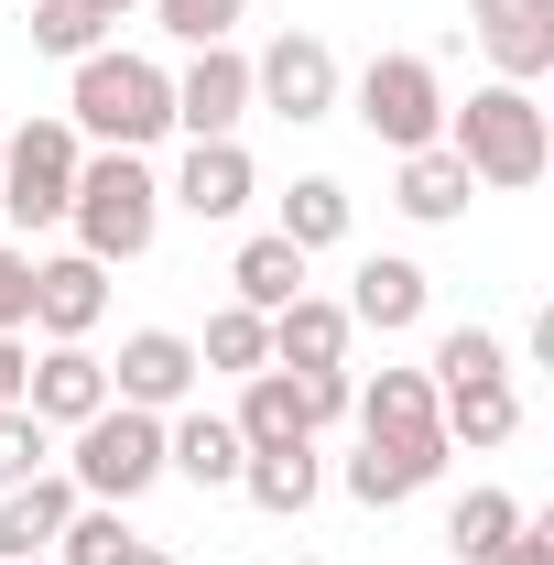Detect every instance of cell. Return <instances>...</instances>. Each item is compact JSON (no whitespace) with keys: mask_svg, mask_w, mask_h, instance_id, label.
Instances as JSON below:
<instances>
[{"mask_svg":"<svg viewBox=\"0 0 554 565\" xmlns=\"http://www.w3.org/2000/svg\"><path fill=\"white\" fill-rule=\"evenodd\" d=\"M66 120L87 152H152V141L174 131V76L131 55V44H98V55H76V87H66Z\"/></svg>","mask_w":554,"mask_h":565,"instance_id":"obj_1","label":"cell"},{"mask_svg":"<svg viewBox=\"0 0 554 565\" xmlns=\"http://www.w3.org/2000/svg\"><path fill=\"white\" fill-rule=\"evenodd\" d=\"M446 152L468 163V185L489 196H522V185H544L554 163V131H544V98L533 87H468V109H446Z\"/></svg>","mask_w":554,"mask_h":565,"instance_id":"obj_2","label":"cell"},{"mask_svg":"<svg viewBox=\"0 0 554 565\" xmlns=\"http://www.w3.org/2000/svg\"><path fill=\"white\" fill-rule=\"evenodd\" d=\"M66 228L87 262H141L152 239H163V174L141 163V152H87L76 163V196H66Z\"/></svg>","mask_w":554,"mask_h":565,"instance_id":"obj_3","label":"cell"},{"mask_svg":"<svg viewBox=\"0 0 554 565\" xmlns=\"http://www.w3.org/2000/svg\"><path fill=\"white\" fill-rule=\"evenodd\" d=\"M66 479H76V500L131 511V500L163 479V414H141V403L87 414V424H76V446H66Z\"/></svg>","mask_w":554,"mask_h":565,"instance_id":"obj_4","label":"cell"},{"mask_svg":"<svg viewBox=\"0 0 554 565\" xmlns=\"http://www.w3.org/2000/svg\"><path fill=\"white\" fill-rule=\"evenodd\" d=\"M348 109L381 152H424V141H446V76H435V55H370Z\"/></svg>","mask_w":554,"mask_h":565,"instance_id":"obj_5","label":"cell"},{"mask_svg":"<svg viewBox=\"0 0 554 565\" xmlns=\"http://www.w3.org/2000/svg\"><path fill=\"white\" fill-rule=\"evenodd\" d=\"M76 163H87L76 120H22V131H0V207L22 217V228H55L66 196H76Z\"/></svg>","mask_w":554,"mask_h":565,"instance_id":"obj_6","label":"cell"},{"mask_svg":"<svg viewBox=\"0 0 554 565\" xmlns=\"http://www.w3.org/2000/svg\"><path fill=\"white\" fill-rule=\"evenodd\" d=\"M348 76H338V44L327 33H273L262 55H251V109H273V120H338Z\"/></svg>","mask_w":554,"mask_h":565,"instance_id":"obj_7","label":"cell"},{"mask_svg":"<svg viewBox=\"0 0 554 565\" xmlns=\"http://www.w3.org/2000/svg\"><path fill=\"white\" fill-rule=\"evenodd\" d=\"M22 414L44 424V435H76L87 414H109V359L87 349V338H44V359L22 370Z\"/></svg>","mask_w":554,"mask_h":565,"instance_id":"obj_8","label":"cell"},{"mask_svg":"<svg viewBox=\"0 0 554 565\" xmlns=\"http://www.w3.org/2000/svg\"><path fill=\"white\" fill-rule=\"evenodd\" d=\"M239 120H251V55L239 44H196L174 66V131L185 141H239Z\"/></svg>","mask_w":554,"mask_h":565,"instance_id":"obj_9","label":"cell"},{"mask_svg":"<svg viewBox=\"0 0 554 565\" xmlns=\"http://www.w3.org/2000/svg\"><path fill=\"white\" fill-rule=\"evenodd\" d=\"M196 338H174V327H131L120 359H109V403H141V414H185L196 403Z\"/></svg>","mask_w":554,"mask_h":565,"instance_id":"obj_10","label":"cell"},{"mask_svg":"<svg viewBox=\"0 0 554 565\" xmlns=\"http://www.w3.org/2000/svg\"><path fill=\"white\" fill-rule=\"evenodd\" d=\"M468 33L500 66V87H544L554 76V0H468Z\"/></svg>","mask_w":554,"mask_h":565,"instance_id":"obj_11","label":"cell"},{"mask_svg":"<svg viewBox=\"0 0 554 565\" xmlns=\"http://www.w3.org/2000/svg\"><path fill=\"white\" fill-rule=\"evenodd\" d=\"M435 468H446V435H359L348 500H359V511H403L414 490H435Z\"/></svg>","mask_w":554,"mask_h":565,"instance_id":"obj_12","label":"cell"},{"mask_svg":"<svg viewBox=\"0 0 554 565\" xmlns=\"http://www.w3.org/2000/svg\"><path fill=\"white\" fill-rule=\"evenodd\" d=\"M424 305H435V273L403 262V250H370V262L348 273V327H370V338H414Z\"/></svg>","mask_w":554,"mask_h":565,"instance_id":"obj_13","label":"cell"},{"mask_svg":"<svg viewBox=\"0 0 554 565\" xmlns=\"http://www.w3.org/2000/svg\"><path fill=\"white\" fill-rule=\"evenodd\" d=\"M251 196H262V174H251V152H239V141H185V163H174V185H163V207L207 217V228H228Z\"/></svg>","mask_w":554,"mask_h":565,"instance_id":"obj_14","label":"cell"},{"mask_svg":"<svg viewBox=\"0 0 554 565\" xmlns=\"http://www.w3.org/2000/svg\"><path fill=\"white\" fill-rule=\"evenodd\" d=\"M98 316H109V262H87V250L33 262V316H22V327H44V338H98Z\"/></svg>","mask_w":554,"mask_h":565,"instance_id":"obj_15","label":"cell"},{"mask_svg":"<svg viewBox=\"0 0 554 565\" xmlns=\"http://www.w3.org/2000/svg\"><path fill=\"white\" fill-rule=\"evenodd\" d=\"M239 424L207 414V403H185V414H163V479H185V490H239Z\"/></svg>","mask_w":554,"mask_h":565,"instance_id":"obj_16","label":"cell"},{"mask_svg":"<svg viewBox=\"0 0 554 565\" xmlns=\"http://www.w3.org/2000/svg\"><path fill=\"white\" fill-rule=\"evenodd\" d=\"M66 511H76V479H66V468L0 490V565H44V555H55V533H66Z\"/></svg>","mask_w":554,"mask_h":565,"instance_id":"obj_17","label":"cell"},{"mask_svg":"<svg viewBox=\"0 0 554 565\" xmlns=\"http://www.w3.org/2000/svg\"><path fill=\"white\" fill-rule=\"evenodd\" d=\"M348 338L359 327H348L338 294H294L273 316V370H348Z\"/></svg>","mask_w":554,"mask_h":565,"instance_id":"obj_18","label":"cell"},{"mask_svg":"<svg viewBox=\"0 0 554 565\" xmlns=\"http://www.w3.org/2000/svg\"><path fill=\"white\" fill-rule=\"evenodd\" d=\"M468 196H479V185H468V163H457L446 141L403 152V174H392V207L414 217V228H457V217H468Z\"/></svg>","mask_w":554,"mask_h":565,"instance_id":"obj_19","label":"cell"},{"mask_svg":"<svg viewBox=\"0 0 554 565\" xmlns=\"http://www.w3.org/2000/svg\"><path fill=\"white\" fill-rule=\"evenodd\" d=\"M239 490H251V511H273V522H305L316 490H327L316 435H305V446H262V457H239Z\"/></svg>","mask_w":554,"mask_h":565,"instance_id":"obj_20","label":"cell"},{"mask_svg":"<svg viewBox=\"0 0 554 565\" xmlns=\"http://www.w3.org/2000/svg\"><path fill=\"white\" fill-rule=\"evenodd\" d=\"M305 294V250L283 239V228H262V239H239L228 250V305H251V316H283Z\"/></svg>","mask_w":554,"mask_h":565,"instance_id":"obj_21","label":"cell"},{"mask_svg":"<svg viewBox=\"0 0 554 565\" xmlns=\"http://www.w3.org/2000/svg\"><path fill=\"white\" fill-rule=\"evenodd\" d=\"M228 424H239V446H251V457H262V446H305V435H316V414H305V381H294V370H251Z\"/></svg>","mask_w":554,"mask_h":565,"instance_id":"obj_22","label":"cell"},{"mask_svg":"<svg viewBox=\"0 0 554 565\" xmlns=\"http://www.w3.org/2000/svg\"><path fill=\"white\" fill-rule=\"evenodd\" d=\"M435 424H446V446L489 457V446L522 435V392H511V381H457V392H435Z\"/></svg>","mask_w":554,"mask_h":565,"instance_id":"obj_23","label":"cell"},{"mask_svg":"<svg viewBox=\"0 0 554 565\" xmlns=\"http://www.w3.org/2000/svg\"><path fill=\"white\" fill-rule=\"evenodd\" d=\"M348 217H359V196H348L338 174H294V196H283V239H294L305 262H316V250H338Z\"/></svg>","mask_w":554,"mask_h":565,"instance_id":"obj_24","label":"cell"},{"mask_svg":"<svg viewBox=\"0 0 554 565\" xmlns=\"http://www.w3.org/2000/svg\"><path fill=\"white\" fill-rule=\"evenodd\" d=\"M359 435H446V424H435V381H424V370L359 381Z\"/></svg>","mask_w":554,"mask_h":565,"instance_id":"obj_25","label":"cell"},{"mask_svg":"<svg viewBox=\"0 0 554 565\" xmlns=\"http://www.w3.org/2000/svg\"><path fill=\"white\" fill-rule=\"evenodd\" d=\"M196 370H228V381L273 370V316H251V305H217L207 338H196Z\"/></svg>","mask_w":554,"mask_h":565,"instance_id":"obj_26","label":"cell"},{"mask_svg":"<svg viewBox=\"0 0 554 565\" xmlns=\"http://www.w3.org/2000/svg\"><path fill=\"white\" fill-rule=\"evenodd\" d=\"M131 511H109V500H76L66 533H55V565H131Z\"/></svg>","mask_w":554,"mask_h":565,"instance_id":"obj_27","label":"cell"},{"mask_svg":"<svg viewBox=\"0 0 554 565\" xmlns=\"http://www.w3.org/2000/svg\"><path fill=\"white\" fill-rule=\"evenodd\" d=\"M511 522H522V500H511V490H468L457 511H446V555H457V565H489L500 544H511Z\"/></svg>","mask_w":554,"mask_h":565,"instance_id":"obj_28","label":"cell"},{"mask_svg":"<svg viewBox=\"0 0 554 565\" xmlns=\"http://www.w3.org/2000/svg\"><path fill=\"white\" fill-rule=\"evenodd\" d=\"M424 381H435V392H457V381H511L500 327H446V338H435V359H424Z\"/></svg>","mask_w":554,"mask_h":565,"instance_id":"obj_29","label":"cell"},{"mask_svg":"<svg viewBox=\"0 0 554 565\" xmlns=\"http://www.w3.org/2000/svg\"><path fill=\"white\" fill-rule=\"evenodd\" d=\"M22 11H33V55H55V66H76V55L109 44V22H98L87 0H22Z\"/></svg>","mask_w":554,"mask_h":565,"instance_id":"obj_30","label":"cell"},{"mask_svg":"<svg viewBox=\"0 0 554 565\" xmlns=\"http://www.w3.org/2000/svg\"><path fill=\"white\" fill-rule=\"evenodd\" d=\"M141 11H152L185 55H196V44H239V22H251V0H141Z\"/></svg>","mask_w":554,"mask_h":565,"instance_id":"obj_31","label":"cell"},{"mask_svg":"<svg viewBox=\"0 0 554 565\" xmlns=\"http://www.w3.org/2000/svg\"><path fill=\"white\" fill-rule=\"evenodd\" d=\"M55 468V435L22 414V403H0V490H22V479H44Z\"/></svg>","mask_w":554,"mask_h":565,"instance_id":"obj_32","label":"cell"},{"mask_svg":"<svg viewBox=\"0 0 554 565\" xmlns=\"http://www.w3.org/2000/svg\"><path fill=\"white\" fill-rule=\"evenodd\" d=\"M294 381H305V414H316V435L359 414V381H348V370H294Z\"/></svg>","mask_w":554,"mask_h":565,"instance_id":"obj_33","label":"cell"},{"mask_svg":"<svg viewBox=\"0 0 554 565\" xmlns=\"http://www.w3.org/2000/svg\"><path fill=\"white\" fill-rule=\"evenodd\" d=\"M22 316H33V250L0 239V338H22Z\"/></svg>","mask_w":554,"mask_h":565,"instance_id":"obj_34","label":"cell"},{"mask_svg":"<svg viewBox=\"0 0 554 565\" xmlns=\"http://www.w3.org/2000/svg\"><path fill=\"white\" fill-rule=\"evenodd\" d=\"M489 565H554V522H544V511H522V522H511V544H500Z\"/></svg>","mask_w":554,"mask_h":565,"instance_id":"obj_35","label":"cell"},{"mask_svg":"<svg viewBox=\"0 0 554 565\" xmlns=\"http://www.w3.org/2000/svg\"><path fill=\"white\" fill-rule=\"evenodd\" d=\"M22 370H33V349H22V338H0V403H22Z\"/></svg>","mask_w":554,"mask_h":565,"instance_id":"obj_36","label":"cell"},{"mask_svg":"<svg viewBox=\"0 0 554 565\" xmlns=\"http://www.w3.org/2000/svg\"><path fill=\"white\" fill-rule=\"evenodd\" d=\"M87 11H98V22H131V11H141V0H87Z\"/></svg>","mask_w":554,"mask_h":565,"instance_id":"obj_37","label":"cell"},{"mask_svg":"<svg viewBox=\"0 0 554 565\" xmlns=\"http://www.w3.org/2000/svg\"><path fill=\"white\" fill-rule=\"evenodd\" d=\"M294 565H327V555H294Z\"/></svg>","mask_w":554,"mask_h":565,"instance_id":"obj_38","label":"cell"}]
</instances>
